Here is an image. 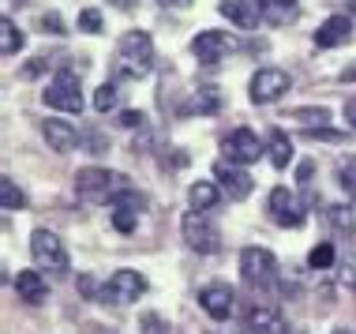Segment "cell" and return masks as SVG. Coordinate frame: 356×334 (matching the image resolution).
I'll use <instances>...</instances> for the list:
<instances>
[{
  "mask_svg": "<svg viewBox=\"0 0 356 334\" xmlns=\"http://www.w3.org/2000/svg\"><path fill=\"white\" fill-rule=\"evenodd\" d=\"M154 68V42L147 31H128L117 45V56H113V75L117 79L136 83L143 75H150Z\"/></svg>",
  "mask_w": 356,
  "mask_h": 334,
  "instance_id": "obj_1",
  "label": "cell"
},
{
  "mask_svg": "<svg viewBox=\"0 0 356 334\" xmlns=\"http://www.w3.org/2000/svg\"><path fill=\"white\" fill-rule=\"evenodd\" d=\"M120 188H128V177L113 173V169L90 166V169H79V173H75V196L86 199V203H109Z\"/></svg>",
  "mask_w": 356,
  "mask_h": 334,
  "instance_id": "obj_2",
  "label": "cell"
},
{
  "mask_svg": "<svg viewBox=\"0 0 356 334\" xmlns=\"http://www.w3.org/2000/svg\"><path fill=\"white\" fill-rule=\"evenodd\" d=\"M240 278H244V285H252V289H270V285L277 282V260L270 248H244L240 252Z\"/></svg>",
  "mask_w": 356,
  "mask_h": 334,
  "instance_id": "obj_3",
  "label": "cell"
},
{
  "mask_svg": "<svg viewBox=\"0 0 356 334\" xmlns=\"http://www.w3.org/2000/svg\"><path fill=\"white\" fill-rule=\"evenodd\" d=\"M45 106L49 109H64V113H83V90H79V75L72 68H60L49 79V87L42 90Z\"/></svg>",
  "mask_w": 356,
  "mask_h": 334,
  "instance_id": "obj_4",
  "label": "cell"
},
{
  "mask_svg": "<svg viewBox=\"0 0 356 334\" xmlns=\"http://www.w3.org/2000/svg\"><path fill=\"white\" fill-rule=\"evenodd\" d=\"M31 255L38 263V271H53V274H64L68 271V248H64V241L56 233H49V229H34L31 233Z\"/></svg>",
  "mask_w": 356,
  "mask_h": 334,
  "instance_id": "obj_5",
  "label": "cell"
},
{
  "mask_svg": "<svg viewBox=\"0 0 356 334\" xmlns=\"http://www.w3.org/2000/svg\"><path fill=\"white\" fill-rule=\"evenodd\" d=\"M180 229H184V241H188L191 252L214 255L221 248V233H218V225L207 218V211H188L184 222H180Z\"/></svg>",
  "mask_w": 356,
  "mask_h": 334,
  "instance_id": "obj_6",
  "label": "cell"
},
{
  "mask_svg": "<svg viewBox=\"0 0 356 334\" xmlns=\"http://www.w3.org/2000/svg\"><path fill=\"white\" fill-rule=\"evenodd\" d=\"M143 293H147V278H143L139 271H113V278L105 282V289H102V301L105 304H131V301H139Z\"/></svg>",
  "mask_w": 356,
  "mask_h": 334,
  "instance_id": "obj_7",
  "label": "cell"
},
{
  "mask_svg": "<svg viewBox=\"0 0 356 334\" xmlns=\"http://www.w3.org/2000/svg\"><path fill=\"white\" fill-rule=\"evenodd\" d=\"M233 49H236V38L229 31H199L195 42H191V53H195L199 64H218Z\"/></svg>",
  "mask_w": 356,
  "mask_h": 334,
  "instance_id": "obj_8",
  "label": "cell"
},
{
  "mask_svg": "<svg viewBox=\"0 0 356 334\" xmlns=\"http://www.w3.org/2000/svg\"><path fill=\"white\" fill-rule=\"evenodd\" d=\"M289 87H293V79L282 68H259L252 75V102L255 106H270V102L285 98Z\"/></svg>",
  "mask_w": 356,
  "mask_h": 334,
  "instance_id": "obj_9",
  "label": "cell"
},
{
  "mask_svg": "<svg viewBox=\"0 0 356 334\" xmlns=\"http://www.w3.org/2000/svg\"><path fill=\"white\" fill-rule=\"evenodd\" d=\"M266 211L282 229H300L304 225V207L296 203V196L289 188H274L270 199H266Z\"/></svg>",
  "mask_w": 356,
  "mask_h": 334,
  "instance_id": "obj_10",
  "label": "cell"
},
{
  "mask_svg": "<svg viewBox=\"0 0 356 334\" xmlns=\"http://www.w3.org/2000/svg\"><path fill=\"white\" fill-rule=\"evenodd\" d=\"M221 150H225V158L236 161V166H252V161H259V154H263V143H259V136L252 128H236L233 136H225Z\"/></svg>",
  "mask_w": 356,
  "mask_h": 334,
  "instance_id": "obj_11",
  "label": "cell"
},
{
  "mask_svg": "<svg viewBox=\"0 0 356 334\" xmlns=\"http://www.w3.org/2000/svg\"><path fill=\"white\" fill-rule=\"evenodd\" d=\"M214 177H218V184H221V192H225L233 203H240V199H248L252 196V188H255V180L244 173V169L236 166V161H218L214 166Z\"/></svg>",
  "mask_w": 356,
  "mask_h": 334,
  "instance_id": "obj_12",
  "label": "cell"
},
{
  "mask_svg": "<svg viewBox=\"0 0 356 334\" xmlns=\"http://www.w3.org/2000/svg\"><path fill=\"white\" fill-rule=\"evenodd\" d=\"M199 308L207 312L210 319H218V323H225L229 316H233V308H236V297H233V289L229 285H203L199 289Z\"/></svg>",
  "mask_w": 356,
  "mask_h": 334,
  "instance_id": "obj_13",
  "label": "cell"
},
{
  "mask_svg": "<svg viewBox=\"0 0 356 334\" xmlns=\"http://www.w3.org/2000/svg\"><path fill=\"white\" fill-rule=\"evenodd\" d=\"M349 42H353V19L349 15H330L315 31V45L319 49H338V45H349Z\"/></svg>",
  "mask_w": 356,
  "mask_h": 334,
  "instance_id": "obj_14",
  "label": "cell"
},
{
  "mask_svg": "<svg viewBox=\"0 0 356 334\" xmlns=\"http://www.w3.org/2000/svg\"><path fill=\"white\" fill-rule=\"evenodd\" d=\"M248 334H285V316L277 308H270V304H252L248 308Z\"/></svg>",
  "mask_w": 356,
  "mask_h": 334,
  "instance_id": "obj_15",
  "label": "cell"
},
{
  "mask_svg": "<svg viewBox=\"0 0 356 334\" xmlns=\"http://www.w3.org/2000/svg\"><path fill=\"white\" fill-rule=\"evenodd\" d=\"M218 12L229 19V23H236L240 31H255L259 26V19H263V12H259V4L255 0H221L218 4Z\"/></svg>",
  "mask_w": 356,
  "mask_h": 334,
  "instance_id": "obj_16",
  "label": "cell"
},
{
  "mask_svg": "<svg viewBox=\"0 0 356 334\" xmlns=\"http://www.w3.org/2000/svg\"><path fill=\"white\" fill-rule=\"evenodd\" d=\"M15 293L23 304H45L49 301V282L42 278V271H19L15 274Z\"/></svg>",
  "mask_w": 356,
  "mask_h": 334,
  "instance_id": "obj_17",
  "label": "cell"
},
{
  "mask_svg": "<svg viewBox=\"0 0 356 334\" xmlns=\"http://www.w3.org/2000/svg\"><path fill=\"white\" fill-rule=\"evenodd\" d=\"M42 136L49 139V147L56 150V154H68V150H75L83 143V136L72 128L68 120H45L42 124Z\"/></svg>",
  "mask_w": 356,
  "mask_h": 334,
  "instance_id": "obj_18",
  "label": "cell"
},
{
  "mask_svg": "<svg viewBox=\"0 0 356 334\" xmlns=\"http://www.w3.org/2000/svg\"><path fill=\"white\" fill-rule=\"evenodd\" d=\"M218 109H221V90L210 87V83H199L184 106V113H218Z\"/></svg>",
  "mask_w": 356,
  "mask_h": 334,
  "instance_id": "obj_19",
  "label": "cell"
},
{
  "mask_svg": "<svg viewBox=\"0 0 356 334\" xmlns=\"http://www.w3.org/2000/svg\"><path fill=\"white\" fill-rule=\"evenodd\" d=\"M218 199H221V188H218V184H210V180H199V184H191V188H188V203H191V211H214Z\"/></svg>",
  "mask_w": 356,
  "mask_h": 334,
  "instance_id": "obj_20",
  "label": "cell"
},
{
  "mask_svg": "<svg viewBox=\"0 0 356 334\" xmlns=\"http://www.w3.org/2000/svg\"><path fill=\"white\" fill-rule=\"evenodd\" d=\"M270 161H274V169H285L289 161H293V139H289L282 128L270 132Z\"/></svg>",
  "mask_w": 356,
  "mask_h": 334,
  "instance_id": "obj_21",
  "label": "cell"
},
{
  "mask_svg": "<svg viewBox=\"0 0 356 334\" xmlns=\"http://www.w3.org/2000/svg\"><path fill=\"white\" fill-rule=\"evenodd\" d=\"M23 42H26V38L23 34H19V26L12 23V19H0V53H4V56H15L19 49H23Z\"/></svg>",
  "mask_w": 356,
  "mask_h": 334,
  "instance_id": "obj_22",
  "label": "cell"
},
{
  "mask_svg": "<svg viewBox=\"0 0 356 334\" xmlns=\"http://www.w3.org/2000/svg\"><path fill=\"white\" fill-rule=\"evenodd\" d=\"M326 218H330V225H334V233H338V237H353V233H356V218H353V211H349L345 203L330 207V211H326Z\"/></svg>",
  "mask_w": 356,
  "mask_h": 334,
  "instance_id": "obj_23",
  "label": "cell"
},
{
  "mask_svg": "<svg viewBox=\"0 0 356 334\" xmlns=\"http://www.w3.org/2000/svg\"><path fill=\"white\" fill-rule=\"evenodd\" d=\"M0 207H4V211H23L26 207V196L15 188L12 177H0Z\"/></svg>",
  "mask_w": 356,
  "mask_h": 334,
  "instance_id": "obj_24",
  "label": "cell"
},
{
  "mask_svg": "<svg viewBox=\"0 0 356 334\" xmlns=\"http://www.w3.org/2000/svg\"><path fill=\"white\" fill-rule=\"evenodd\" d=\"M263 19H270V23H285L289 15H293V0H255Z\"/></svg>",
  "mask_w": 356,
  "mask_h": 334,
  "instance_id": "obj_25",
  "label": "cell"
},
{
  "mask_svg": "<svg viewBox=\"0 0 356 334\" xmlns=\"http://www.w3.org/2000/svg\"><path fill=\"white\" fill-rule=\"evenodd\" d=\"M109 207H124V211H136V214H143V207H147V196L136 192V188H120V192L109 199Z\"/></svg>",
  "mask_w": 356,
  "mask_h": 334,
  "instance_id": "obj_26",
  "label": "cell"
},
{
  "mask_svg": "<svg viewBox=\"0 0 356 334\" xmlns=\"http://www.w3.org/2000/svg\"><path fill=\"white\" fill-rule=\"evenodd\" d=\"M117 98H120L117 83H102V87L94 90V109H98V113H109V109H117Z\"/></svg>",
  "mask_w": 356,
  "mask_h": 334,
  "instance_id": "obj_27",
  "label": "cell"
},
{
  "mask_svg": "<svg viewBox=\"0 0 356 334\" xmlns=\"http://www.w3.org/2000/svg\"><path fill=\"white\" fill-rule=\"evenodd\" d=\"M307 267H312V271H326V267H334V248L330 244H315L312 255H307Z\"/></svg>",
  "mask_w": 356,
  "mask_h": 334,
  "instance_id": "obj_28",
  "label": "cell"
},
{
  "mask_svg": "<svg viewBox=\"0 0 356 334\" xmlns=\"http://www.w3.org/2000/svg\"><path fill=\"white\" fill-rule=\"evenodd\" d=\"M139 334H172L169 323L158 316V312H143L139 316Z\"/></svg>",
  "mask_w": 356,
  "mask_h": 334,
  "instance_id": "obj_29",
  "label": "cell"
},
{
  "mask_svg": "<svg viewBox=\"0 0 356 334\" xmlns=\"http://www.w3.org/2000/svg\"><path fill=\"white\" fill-rule=\"evenodd\" d=\"M289 117H293V120H300V124H307V128H312L315 120H319V124H326V120H330V109H326V106H319V109H293Z\"/></svg>",
  "mask_w": 356,
  "mask_h": 334,
  "instance_id": "obj_30",
  "label": "cell"
},
{
  "mask_svg": "<svg viewBox=\"0 0 356 334\" xmlns=\"http://www.w3.org/2000/svg\"><path fill=\"white\" fill-rule=\"evenodd\" d=\"M113 225H117L120 233H131V229L139 225V214L136 211H124V207H113Z\"/></svg>",
  "mask_w": 356,
  "mask_h": 334,
  "instance_id": "obj_31",
  "label": "cell"
},
{
  "mask_svg": "<svg viewBox=\"0 0 356 334\" xmlns=\"http://www.w3.org/2000/svg\"><path fill=\"white\" fill-rule=\"evenodd\" d=\"M338 177H341V188L356 199V158L341 161V166H338Z\"/></svg>",
  "mask_w": 356,
  "mask_h": 334,
  "instance_id": "obj_32",
  "label": "cell"
},
{
  "mask_svg": "<svg viewBox=\"0 0 356 334\" xmlns=\"http://www.w3.org/2000/svg\"><path fill=\"white\" fill-rule=\"evenodd\" d=\"M79 31H86V34H98V31H102V12H94V8H86V12H79Z\"/></svg>",
  "mask_w": 356,
  "mask_h": 334,
  "instance_id": "obj_33",
  "label": "cell"
},
{
  "mask_svg": "<svg viewBox=\"0 0 356 334\" xmlns=\"http://www.w3.org/2000/svg\"><path fill=\"white\" fill-rule=\"evenodd\" d=\"M304 136H307V139H330V143H341V139H345L341 132H330V128H323V124H319V128H307Z\"/></svg>",
  "mask_w": 356,
  "mask_h": 334,
  "instance_id": "obj_34",
  "label": "cell"
},
{
  "mask_svg": "<svg viewBox=\"0 0 356 334\" xmlns=\"http://www.w3.org/2000/svg\"><path fill=\"white\" fill-rule=\"evenodd\" d=\"M120 124H124V128H143V124H147V117H143L139 109H124V113H120Z\"/></svg>",
  "mask_w": 356,
  "mask_h": 334,
  "instance_id": "obj_35",
  "label": "cell"
},
{
  "mask_svg": "<svg viewBox=\"0 0 356 334\" xmlns=\"http://www.w3.org/2000/svg\"><path fill=\"white\" fill-rule=\"evenodd\" d=\"M341 282L349 285V289H356V255H349V260H345V267H341Z\"/></svg>",
  "mask_w": 356,
  "mask_h": 334,
  "instance_id": "obj_36",
  "label": "cell"
},
{
  "mask_svg": "<svg viewBox=\"0 0 356 334\" xmlns=\"http://www.w3.org/2000/svg\"><path fill=\"white\" fill-rule=\"evenodd\" d=\"M42 26H45V34H64V23H60V15H56V12L42 15Z\"/></svg>",
  "mask_w": 356,
  "mask_h": 334,
  "instance_id": "obj_37",
  "label": "cell"
},
{
  "mask_svg": "<svg viewBox=\"0 0 356 334\" xmlns=\"http://www.w3.org/2000/svg\"><path fill=\"white\" fill-rule=\"evenodd\" d=\"M345 120H349L353 128H356V98H349V102H345Z\"/></svg>",
  "mask_w": 356,
  "mask_h": 334,
  "instance_id": "obj_38",
  "label": "cell"
},
{
  "mask_svg": "<svg viewBox=\"0 0 356 334\" xmlns=\"http://www.w3.org/2000/svg\"><path fill=\"white\" fill-rule=\"evenodd\" d=\"M113 8H117V12H131V4H136V0H109Z\"/></svg>",
  "mask_w": 356,
  "mask_h": 334,
  "instance_id": "obj_39",
  "label": "cell"
},
{
  "mask_svg": "<svg viewBox=\"0 0 356 334\" xmlns=\"http://www.w3.org/2000/svg\"><path fill=\"white\" fill-rule=\"evenodd\" d=\"M158 4H165V8H188L191 0H158Z\"/></svg>",
  "mask_w": 356,
  "mask_h": 334,
  "instance_id": "obj_40",
  "label": "cell"
},
{
  "mask_svg": "<svg viewBox=\"0 0 356 334\" xmlns=\"http://www.w3.org/2000/svg\"><path fill=\"white\" fill-rule=\"evenodd\" d=\"M86 334H117V331H105V327H86Z\"/></svg>",
  "mask_w": 356,
  "mask_h": 334,
  "instance_id": "obj_41",
  "label": "cell"
},
{
  "mask_svg": "<svg viewBox=\"0 0 356 334\" xmlns=\"http://www.w3.org/2000/svg\"><path fill=\"white\" fill-rule=\"evenodd\" d=\"M334 334H353V331H334Z\"/></svg>",
  "mask_w": 356,
  "mask_h": 334,
  "instance_id": "obj_42",
  "label": "cell"
},
{
  "mask_svg": "<svg viewBox=\"0 0 356 334\" xmlns=\"http://www.w3.org/2000/svg\"><path fill=\"white\" fill-rule=\"evenodd\" d=\"M353 8H356V0H353Z\"/></svg>",
  "mask_w": 356,
  "mask_h": 334,
  "instance_id": "obj_43",
  "label": "cell"
}]
</instances>
